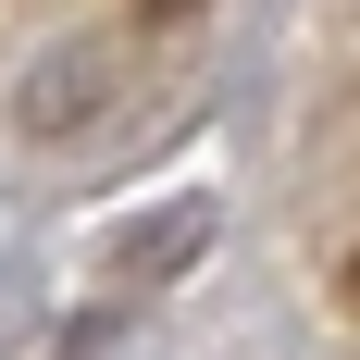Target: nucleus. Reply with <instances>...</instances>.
<instances>
[{
    "label": "nucleus",
    "instance_id": "nucleus-1",
    "mask_svg": "<svg viewBox=\"0 0 360 360\" xmlns=\"http://www.w3.org/2000/svg\"><path fill=\"white\" fill-rule=\"evenodd\" d=\"M87 112H100V50H63V63H50V100H25V137L37 124L63 137V124H87Z\"/></svg>",
    "mask_w": 360,
    "mask_h": 360
},
{
    "label": "nucleus",
    "instance_id": "nucleus-2",
    "mask_svg": "<svg viewBox=\"0 0 360 360\" xmlns=\"http://www.w3.org/2000/svg\"><path fill=\"white\" fill-rule=\"evenodd\" d=\"M149 13H199V0H149Z\"/></svg>",
    "mask_w": 360,
    "mask_h": 360
}]
</instances>
